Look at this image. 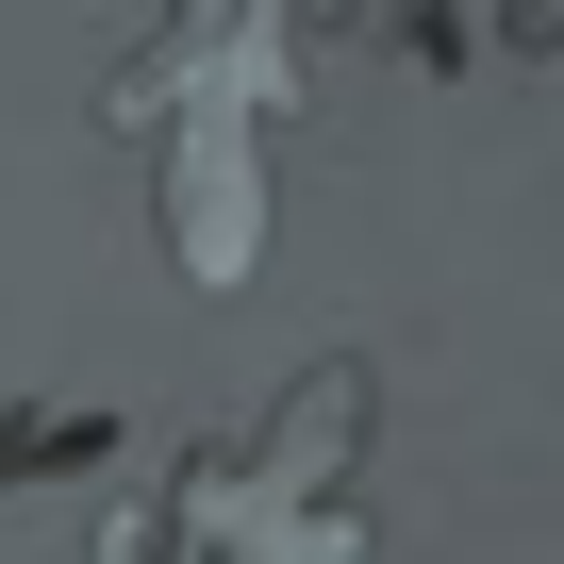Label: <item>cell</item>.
Wrapping results in <instances>:
<instances>
[{
    "instance_id": "6da1fadb",
    "label": "cell",
    "mask_w": 564,
    "mask_h": 564,
    "mask_svg": "<svg viewBox=\"0 0 564 564\" xmlns=\"http://www.w3.org/2000/svg\"><path fill=\"white\" fill-rule=\"evenodd\" d=\"M349 34V0H133L117 51V133L150 166V232L199 300L265 265V199H282V133L316 117V67Z\"/></svg>"
},
{
    "instance_id": "7a4b0ae2",
    "label": "cell",
    "mask_w": 564,
    "mask_h": 564,
    "mask_svg": "<svg viewBox=\"0 0 564 564\" xmlns=\"http://www.w3.org/2000/svg\"><path fill=\"white\" fill-rule=\"evenodd\" d=\"M366 415H382V382H366V349H333L232 448H183L166 481H133L84 564H366V498H349L366 481Z\"/></svg>"
}]
</instances>
